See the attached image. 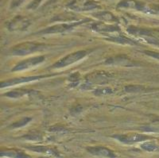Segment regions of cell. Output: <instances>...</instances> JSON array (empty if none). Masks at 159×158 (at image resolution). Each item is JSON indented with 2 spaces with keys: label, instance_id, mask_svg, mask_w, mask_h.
Masks as SVG:
<instances>
[{
  "label": "cell",
  "instance_id": "cell-7",
  "mask_svg": "<svg viewBox=\"0 0 159 158\" xmlns=\"http://www.w3.org/2000/svg\"><path fill=\"white\" fill-rule=\"evenodd\" d=\"M2 156L6 155V156H11L14 158H30L26 154H24L22 153L16 152V151H8V152H2L1 153Z\"/></svg>",
  "mask_w": 159,
  "mask_h": 158
},
{
  "label": "cell",
  "instance_id": "cell-6",
  "mask_svg": "<svg viewBox=\"0 0 159 158\" xmlns=\"http://www.w3.org/2000/svg\"><path fill=\"white\" fill-rule=\"evenodd\" d=\"M40 78L41 77L36 76V77H27V78H20V79H11V80L7 81V82H3V83H2L1 86H2V88H3V87L12 86V85L18 84L25 83V82H29V81L35 80V79H40Z\"/></svg>",
  "mask_w": 159,
  "mask_h": 158
},
{
  "label": "cell",
  "instance_id": "cell-1",
  "mask_svg": "<svg viewBox=\"0 0 159 158\" xmlns=\"http://www.w3.org/2000/svg\"><path fill=\"white\" fill-rule=\"evenodd\" d=\"M44 47L45 45H41V44L26 42V43H23L22 45H18L17 47H15V49H13V52L15 55H25V54H29L35 51L42 49Z\"/></svg>",
  "mask_w": 159,
  "mask_h": 158
},
{
  "label": "cell",
  "instance_id": "cell-8",
  "mask_svg": "<svg viewBox=\"0 0 159 158\" xmlns=\"http://www.w3.org/2000/svg\"><path fill=\"white\" fill-rule=\"evenodd\" d=\"M31 150L37 151V152H40V153H50V154H55V153L52 149H49L45 147H33L30 148Z\"/></svg>",
  "mask_w": 159,
  "mask_h": 158
},
{
  "label": "cell",
  "instance_id": "cell-9",
  "mask_svg": "<svg viewBox=\"0 0 159 158\" xmlns=\"http://www.w3.org/2000/svg\"><path fill=\"white\" fill-rule=\"evenodd\" d=\"M142 148L147 151H154L157 149V146H156L155 144L152 143V142H147V143L143 144Z\"/></svg>",
  "mask_w": 159,
  "mask_h": 158
},
{
  "label": "cell",
  "instance_id": "cell-5",
  "mask_svg": "<svg viewBox=\"0 0 159 158\" xmlns=\"http://www.w3.org/2000/svg\"><path fill=\"white\" fill-rule=\"evenodd\" d=\"M44 60H45L44 56H38V57H34L29 60H25V61L21 62L19 65H17L14 68V71L24 70V69H26V68H31V67H34L35 65H38V64L43 62Z\"/></svg>",
  "mask_w": 159,
  "mask_h": 158
},
{
  "label": "cell",
  "instance_id": "cell-2",
  "mask_svg": "<svg viewBox=\"0 0 159 158\" xmlns=\"http://www.w3.org/2000/svg\"><path fill=\"white\" fill-rule=\"evenodd\" d=\"M86 55V52L84 51H79V52H74V53L69 54L67 56L64 57L63 59L60 60L58 62H57L53 67L54 68H63V67L68 66L69 65L75 63Z\"/></svg>",
  "mask_w": 159,
  "mask_h": 158
},
{
  "label": "cell",
  "instance_id": "cell-4",
  "mask_svg": "<svg viewBox=\"0 0 159 158\" xmlns=\"http://www.w3.org/2000/svg\"><path fill=\"white\" fill-rule=\"evenodd\" d=\"M88 151L89 153L93 155L99 156H104V157L108 158H115L116 157V154L112 152L110 149L101 146H96V147H89L88 148Z\"/></svg>",
  "mask_w": 159,
  "mask_h": 158
},
{
  "label": "cell",
  "instance_id": "cell-3",
  "mask_svg": "<svg viewBox=\"0 0 159 158\" xmlns=\"http://www.w3.org/2000/svg\"><path fill=\"white\" fill-rule=\"evenodd\" d=\"M116 138L119 142L125 144H133L137 142H141L148 139L146 136H143L138 133H129V134L120 135V136H116Z\"/></svg>",
  "mask_w": 159,
  "mask_h": 158
}]
</instances>
